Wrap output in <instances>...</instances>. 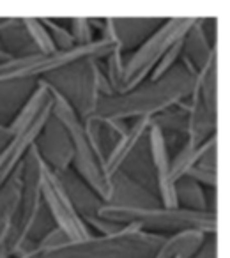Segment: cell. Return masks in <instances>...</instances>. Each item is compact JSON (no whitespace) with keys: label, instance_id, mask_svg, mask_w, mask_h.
<instances>
[{"label":"cell","instance_id":"6da1fadb","mask_svg":"<svg viewBox=\"0 0 230 258\" xmlns=\"http://www.w3.org/2000/svg\"><path fill=\"white\" fill-rule=\"evenodd\" d=\"M51 113H53V96L50 85L43 82L34 90L13 124L8 127L11 142L0 152V187L15 173L22 159L29 156L30 149L36 145V138L46 127Z\"/></svg>","mask_w":230,"mask_h":258},{"label":"cell","instance_id":"7a4b0ae2","mask_svg":"<svg viewBox=\"0 0 230 258\" xmlns=\"http://www.w3.org/2000/svg\"><path fill=\"white\" fill-rule=\"evenodd\" d=\"M53 96V113L61 125L64 127L66 135L71 140V154L75 158V165L82 177L87 180L90 187L103 198L104 202L111 200V179H108L103 170V159L97 156L96 149L92 147L89 137L85 133V127L80 122L78 113L71 106L64 94L57 89L50 87Z\"/></svg>","mask_w":230,"mask_h":258},{"label":"cell","instance_id":"3957f363","mask_svg":"<svg viewBox=\"0 0 230 258\" xmlns=\"http://www.w3.org/2000/svg\"><path fill=\"white\" fill-rule=\"evenodd\" d=\"M30 151H32L34 161H36L39 193L43 200L46 202L55 223H57V230L68 239L69 244H80L90 240L94 237L92 232H90L83 216H80L76 211L57 170L41 156L37 145H34Z\"/></svg>","mask_w":230,"mask_h":258},{"label":"cell","instance_id":"277c9868","mask_svg":"<svg viewBox=\"0 0 230 258\" xmlns=\"http://www.w3.org/2000/svg\"><path fill=\"white\" fill-rule=\"evenodd\" d=\"M99 218L113 225L126 226H166L179 230H198V232H214L216 218L212 212L195 211V209H154V207H124V205H103Z\"/></svg>","mask_w":230,"mask_h":258},{"label":"cell","instance_id":"5b68a950","mask_svg":"<svg viewBox=\"0 0 230 258\" xmlns=\"http://www.w3.org/2000/svg\"><path fill=\"white\" fill-rule=\"evenodd\" d=\"M117 48H121V43H113V41L103 37V39L94 41L87 46H75L71 50H57L46 55L37 53L27 55V57H11L9 60L0 64V82L30 78V76L41 75V73L55 71V69L69 66L80 58L110 55Z\"/></svg>","mask_w":230,"mask_h":258},{"label":"cell","instance_id":"8992f818","mask_svg":"<svg viewBox=\"0 0 230 258\" xmlns=\"http://www.w3.org/2000/svg\"><path fill=\"white\" fill-rule=\"evenodd\" d=\"M193 23L195 20L190 18H172L156 30L124 64V92L135 90L147 76H151L166 50L176 41L183 39Z\"/></svg>","mask_w":230,"mask_h":258},{"label":"cell","instance_id":"52a82bcc","mask_svg":"<svg viewBox=\"0 0 230 258\" xmlns=\"http://www.w3.org/2000/svg\"><path fill=\"white\" fill-rule=\"evenodd\" d=\"M149 147H151V158L156 168V177H158V187L159 195H161V202L165 209H177L179 202H177L176 193V184L170 179V156L168 147H166L165 135L159 125L152 124L149 125Z\"/></svg>","mask_w":230,"mask_h":258},{"label":"cell","instance_id":"ba28073f","mask_svg":"<svg viewBox=\"0 0 230 258\" xmlns=\"http://www.w3.org/2000/svg\"><path fill=\"white\" fill-rule=\"evenodd\" d=\"M149 125H151V118L149 117L138 118L137 124L131 125L130 129H126L124 135H121V138L117 140L115 147L111 149L108 158H104V163H103V170L108 179H113V175L117 173V170L121 168V165L126 161L128 156L131 154V151H133L138 142L142 140V137H144V133L149 129Z\"/></svg>","mask_w":230,"mask_h":258},{"label":"cell","instance_id":"9c48e42d","mask_svg":"<svg viewBox=\"0 0 230 258\" xmlns=\"http://www.w3.org/2000/svg\"><path fill=\"white\" fill-rule=\"evenodd\" d=\"M205 233L198 230H179L176 235L165 239L154 258H191V254L197 253L202 246V239Z\"/></svg>","mask_w":230,"mask_h":258},{"label":"cell","instance_id":"30bf717a","mask_svg":"<svg viewBox=\"0 0 230 258\" xmlns=\"http://www.w3.org/2000/svg\"><path fill=\"white\" fill-rule=\"evenodd\" d=\"M23 25L27 27V32L30 34V37H32V41L36 43V46L39 48L41 53L46 55V53H53V51H57L53 41H51L50 32H48L46 27H44L43 20L27 18V20H23Z\"/></svg>","mask_w":230,"mask_h":258},{"label":"cell","instance_id":"8fae6325","mask_svg":"<svg viewBox=\"0 0 230 258\" xmlns=\"http://www.w3.org/2000/svg\"><path fill=\"white\" fill-rule=\"evenodd\" d=\"M183 46H184V37H183V39H179V41H176V43H174L172 46L166 50V53L163 55L161 60H159L158 66H156V69L152 71V75H151L152 82H158V80H161L163 76L170 71V68H172L177 60H179L181 53H183V50H184Z\"/></svg>","mask_w":230,"mask_h":258},{"label":"cell","instance_id":"7c38bea8","mask_svg":"<svg viewBox=\"0 0 230 258\" xmlns=\"http://www.w3.org/2000/svg\"><path fill=\"white\" fill-rule=\"evenodd\" d=\"M44 27H46V30L50 32L51 36V41H53L55 48L57 50H71V48H75V39H73L71 32L66 29H62V27H59L55 22H51V20H43Z\"/></svg>","mask_w":230,"mask_h":258},{"label":"cell","instance_id":"4fadbf2b","mask_svg":"<svg viewBox=\"0 0 230 258\" xmlns=\"http://www.w3.org/2000/svg\"><path fill=\"white\" fill-rule=\"evenodd\" d=\"M71 36L76 46H87L94 43V32L90 29V20H73L71 22Z\"/></svg>","mask_w":230,"mask_h":258}]
</instances>
